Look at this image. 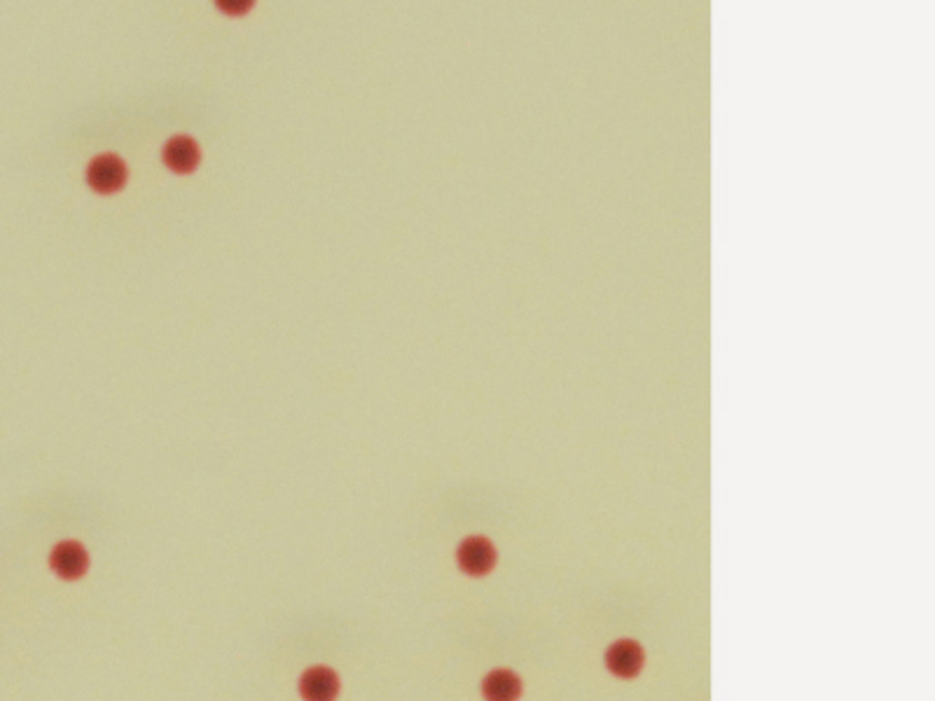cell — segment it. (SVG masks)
I'll list each match as a JSON object with an SVG mask.
<instances>
[{"instance_id": "7a4b0ae2", "label": "cell", "mask_w": 935, "mask_h": 701, "mask_svg": "<svg viewBox=\"0 0 935 701\" xmlns=\"http://www.w3.org/2000/svg\"><path fill=\"white\" fill-rule=\"evenodd\" d=\"M456 561H459L463 573L480 578V575H487L496 566V550L487 538L473 536L459 545Z\"/></svg>"}, {"instance_id": "6da1fadb", "label": "cell", "mask_w": 935, "mask_h": 701, "mask_svg": "<svg viewBox=\"0 0 935 701\" xmlns=\"http://www.w3.org/2000/svg\"><path fill=\"white\" fill-rule=\"evenodd\" d=\"M87 183L94 192L113 194L127 183V164L117 155H99L89 164Z\"/></svg>"}, {"instance_id": "277c9868", "label": "cell", "mask_w": 935, "mask_h": 701, "mask_svg": "<svg viewBox=\"0 0 935 701\" xmlns=\"http://www.w3.org/2000/svg\"><path fill=\"white\" fill-rule=\"evenodd\" d=\"M50 566L59 578L78 580L87 573V566H89L87 550L80 543H75V540H64V543H59L52 550Z\"/></svg>"}, {"instance_id": "ba28073f", "label": "cell", "mask_w": 935, "mask_h": 701, "mask_svg": "<svg viewBox=\"0 0 935 701\" xmlns=\"http://www.w3.org/2000/svg\"><path fill=\"white\" fill-rule=\"evenodd\" d=\"M218 8L230 12V15H241V12L251 8V3H218Z\"/></svg>"}, {"instance_id": "8992f818", "label": "cell", "mask_w": 935, "mask_h": 701, "mask_svg": "<svg viewBox=\"0 0 935 701\" xmlns=\"http://www.w3.org/2000/svg\"><path fill=\"white\" fill-rule=\"evenodd\" d=\"M162 157L164 164L176 173H192L197 169L199 159H202L197 143L192 141L190 136H173L171 141L164 145Z\"/></svg>"}, {"instance_id": "3957f363", "label": "cell", "mask_w": 935, "mask_h": 701, "mask_svg": "<svg viewBox=\"0 0 935 701\" xmlns=\"http://www.w3.org/2000/svg\"><path fill=\"white\" fill-rule=\"evenodd\" d=\"M606 669L618 678H634L639 676L643 669V662H646V655H643L641 645L636 641H629V638H622V641H615L611 648L606 650Z\"/></svg>"}, {"instance_id": "5b68a950", "label": "cell", "mask_w": 935, "mask_h": 701, "mask_svg": "<svg viewBox=\"0 0 935 701\" xmlns=\"http://www.w3.org/2000/svg\"><path fill=\"white\" fill-rule=\"evenodd\" d=\"M339 692L337 673L328 666H311L300 680V694L304 701H335Z\"/></svg>"}, {"instance_id": "52a82bcc", "label": "cell", "mask_w": 935, "mask_h": 701, "mask_svg": "<svg viewBox=\"0 0 935 701\" xmlns=\"http://www.w3.org/2000/svg\"><path fill=\"white\" fill-rule=\"evenodd\" d=\"M482 694L487 701H517L522 694V680L510 669H494L482 680Z\"/></svg>"}]
</instances>
